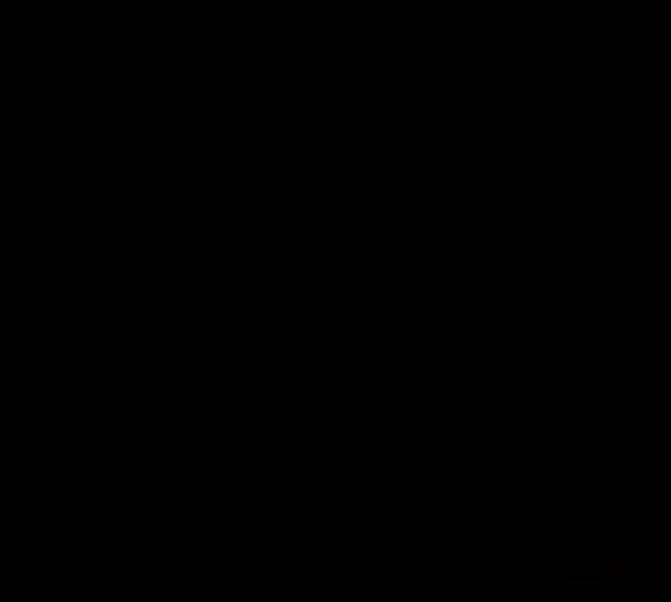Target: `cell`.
Returning a JSON list of instances; mask_svg holds the SVG:
<instances>
[{"label":"cell","mask_w":671,"mask_h":602,"mask_svg":"<svg viewBox=\"0 0 671 602\" xmlns=\"http://www.w3.org/2000/svg\"><path fill=\"white\" fill-rule=\"evenodd\" d=\"M556 568H562L567 579H579V586H585V579H597V574H602V556H562Z\"/></svg>","instance_id":"cell-1"},{"label":"cell","mask_w":671,"mask_h":602,"mask_svg":"<svg viewBox=\"0 0 671 602\" xmlns=\"http://www.w3.org/2000/svg\"><path fill=\"white\" fill-rule=\"evenodd\" d=\"M648 568H655V579H660V591H666V602H671V556H655V562H648Z\"/></svg>","instance_id":"cell-2"}]
</instances>
